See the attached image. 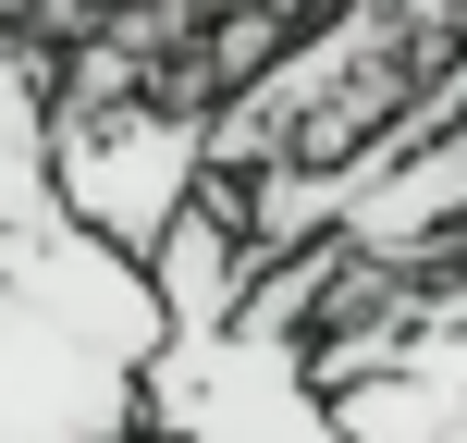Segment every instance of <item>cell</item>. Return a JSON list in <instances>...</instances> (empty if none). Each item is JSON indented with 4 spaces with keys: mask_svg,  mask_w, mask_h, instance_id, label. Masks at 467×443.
<instances>
[{
    "mask_svg": "<svg viewBox=\"0 0 467 443\" xmlns=\"http://www.w3.org/2000/svg\"><path fill=\"white\" fill-rule=\"evenodd\" d=\"M148 271H161V296H172V332H234V321H246L258 234H246V210H234V185L197 197V210L148 247Z\"/></svg>",
    "mask_w": 467,
    "mask_h": 443,
    "instance_id": "5b68a950",
    "label": "cell"
},
{
    "mask_svg": "<svg viewBox=\"0 0 467 443\" xmlns=\"http://www.w3.org/2000/svg\"><path fill=\"white\" fill-rule=\"evenodd\" d=\"M345 431L357 443H467V258H455V296L394 370L345 382Z\"/></svg>",
    "mask_w": 467,
    "mask_h": 443,
    "instance_id": "277c9868",
    "label": "cell"
},
{
    "mask_svg": "<svg viewBox=\"0 0 467 443\" xmlns=\"http://www.w3.org/2000/svg\"><path fill=\"white\" fill-rule=\"evenodd\" d=\"M62 185L111 247H161L222 185V111L210 99H62Z\"/></svg>",
    "mask_w": 467,
    "mask_h": 443,
    "instance_id": "3957f363",
    "label": "cell"
},
{
    "mask_svg": "<svg viewBox=\"0 0 467 443\" xmlns=\"http://www.w3.org/2000/svg\"><path fill=\"white\" fill-rule=\"evenodd\" d=\"M49 13H136V0H49ZM49 13H25V25H49Z\"/></svg>",
    "mask_w": 467,
    "mask_h": 443,
    "instance_id": "8992f818",
    "label": "cell"
},
{
    "mask_svg": "<svg viewBox=\"0 0 467 443\" xmlns=\"http://www.w3.org/2000/svg\"><path fill=\"white\" fill-rule=\"evenodd\" d=\"M148 443H357L345 395L320 382V345L296 332H172L148 370Z\"/></svg>",
    "mask_w": 467,
    "mask_h": 443,
    "instance_id": "7a4b0ae2",
    "label": "cell"
},
{
    "mask_svg": "<svg viewBox=\"0 0 467 443\" xmlns=\"http://www.w3.org/2000/svg\"><path fill=\"white\" fill-rule=\"evenodd\" d=\"M172 296L62 185V49L13 25L0 62V443H148Z\"/></svg>",
    "mask_w": 467,
    "mask_h": 443,
    "instance_id": "6da1fadb",
    "label": "cell"
}]
</instances>
